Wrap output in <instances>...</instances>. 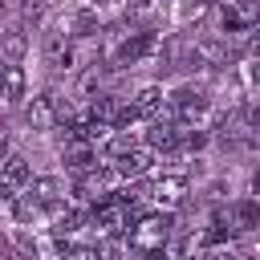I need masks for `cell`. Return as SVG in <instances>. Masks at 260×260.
<instances>
[{"label":"cell","mask_w":260,"mask_h":260,"mask_svg":"<svg viewBox=\"0 0 260 260\" xmlns=\"http://www.w3.org/2000/svg\"><path fill=\"white\" fill-rule=\"evenodd\" d=\"M223 215H228L232 232L248 236V232H256V228H260V199H232V203L223 207Z\"/></svg>","instance_id":"5"},{"label":"cell","mask_w":260,"mask_h":260,"mask_svg":"<svg viewBox=\"0 0 260 260\" xmlns=\"http://www.w3.org/2000/svg\"><path fill=\"white\" fill-rule=\"evenodd\" d=\"M24 195H32L41 207H49V203L65 199V183H61V175H32V183L24 187Z\"/></svg>","instance_id":"8"},{"label":"cell","mask_w":260,"mask_h":260,"mask_svg":"<svg viewBox=\"0 0 260 260\" xmlns=\"http://www.w3.org/2000/svg\"><path fill=\"white\" fill-rule=\"evenodd\" d=\"M150 4H171V0H142V8H150Z\"/></svg>","instance_id":"18"},{"label":"cell","mask_w":260,"mask_h":260,"mask_svg":"<svg viewBox=\"0 0 260 260\" xmlns=\"http://www.w3.org/2000/svg\"><path fill=\"white\" fill-rule=\"evenodd\" d=\"M183 195H187V175H183V171H171V175L146 183V199H150L154 207H167V211H171V207L183 203Z\"/></svg>","instance_id":"3"},{"label":"cell","mask_w":260,"mask_h":260,"mask_svg":"<svg viewBox=\"0 0 260 260\" xmlns=\"http://www.w3.org/2000/svg\"><path fill=\"white\" fill-rule=\"evenodd\" d=\"M158 49H162L158 32H150V28H142V32H130V37L118 45V53H114V69H130V65H142V61L158 57Z\"/></svg>","instance_id":"2"},{"label":"cell","mask_w":260,"mask_h":260,"mask_svg":"<svg viewBox=\"0 0 260 260\" xmlns=\"http://www.w3.org/2000/svg\"><path fill=\"white\" fill-rule=\"evenodd\" d=\"M167 89L162 85H142L138 93H134V110L142 114V118H162V110H167Z\"/></svg>","instance_id":"9"},{"label":"cell","mask_w":260,"mask_h":260,"mask_svg":"<svg viewBox=\"0 0 260 260\" xmlns=\"http://www.w3.org/2000/svg\"><path fill=\"white\" fill-rule=\"evenodd\" d=\"M28 183H32V167L24 162V154H8L4 158V199L12 203Z\"/></svg>","instance_id":"6"},{"label":"cell","mask_w":260,"mask_h":260,"mask_svg":"<svg viewBox=\"0 0 260 260\" xmlns=\"http://www.w3.org/2000/svg\"><path fill=\"white\" fill-rule=\"evenodd\" d=\"M207 260H240V256H236L232 248H211V252H207Z\"/></svg>","instance_id":"16"},{"label":"cell","mask_w":260,"mask_h":260,"mask_svg":"<svg viewBox=\"0 0 260 260\" xmlns=\"http://www.w3.org/2000/svg\"><path fill=\"white\" fill-rule=\"evenodd\" d=\"M24 122H28V130H53V126H61V98L57 93L32 98L28 110H24Z\"/></svg>","instance_id":"4"},{"label":"cell","mask_w":260,"mask_h":260,"mask_svg":"<svg viewBox=\"0 0 260 260\" xmlns=\"http://www.w3.org/2000/svg\"><path fill=\"white\" fill-rule=\"evenodd\" d=\"M65 28H69L73 37H93V32H98V8H93V4H77V8L69 12Z\"/></svg>","instance_id":"12"},{"label":"cell","mask_w":260,"mask_h":260,"mask_svg":"<svg viewBox=\"0 0 260 260\" xmlns=\"http://www.w3.org/2000/svg\"><path fill=\"white\" fill-rule=\"evenodd\" d=\"M65 260H110V256H106V248L89 244V248H69V252H65Z\"/></svg>","instance_id":"14"},{"label":"cell","mask_w":260,"mask_h":260,"mask_svg":"<svg viewBox=\"0 0 260 260\" xmlns=\"http://www.w3.org/2000/svg\"><path fill=\"white\" fill-rule=\"evenodd\" d=\"M24 16H28L32 24H37V20L45 16V0H24Z\"/></svg>","instance_id":"15"},{"label":"cell","mask_w":260,"mask_h":260,"mask_svg":"<svg viewBox=\"0 0 260 260\" xmlns=\"http://www.w3.org/2000/svg\"><path fill=\"white\" fill-rule=\"evenodd\" d=\"M150 162H154V150H150V146H138V150H130V154H122V158L114 162V171H118L122 179H134V175H142V171H150Z\"/></svg>","instance_id":"11"},{"label":"cell","mask_w":260,"mask_h":260,"mask_svg":"<svg viewBox=\"0 0 260 260\" xmlns=\"http://www.w3.org/2000/svg\"><path fill=\"white\" fill-rule=\"evenodd\" d=\"M24 69L20 65H4V106L8 110H16L20 102H24Z\"/></svg>","instance_id":"13"},{"label":"cell","mask_w":260,"mask_h":260,"mask_svg":"<svg viewBox=\"0 0 260 260\" xmlns=\"http://www.w3.org/2000/svg\"><path fill=\"white\" fill-rule=\"evenodd\" d=\"M0 49H4V61H8V65H20L24 53H28V37H24V28H20V24H8L4 37H0Z\"/></svg>","instance_id":"10"},{"label":"cell","mask_w":260,"mask_h":260,"mask_svg":"<svg viewBox=\"0 0 260 260\" xmlns=\"http://www.w3.org/2000/svg\"><path fill=\"white\" fill-rule=\"evenodd\" d=\"M61 162H65L69 171L85 175V171H93V167H98V146H93V142H81V138H73V142H65V150H61Z\"/></svg>","instance_id":"7"},{"label":"cell","mask_w":260,"mask_h":260,"mask_svg":"<svg viewBox=\"0 0 260 260\" xmlns=\"http://www.w3.org/2000/svg\"><path fill=\"white\" fill-rule=\"evenodd\" d=\"M98 4H110V0H98Z\"/></svg>","instance_id":"19"},{"label":"cell","mask_w":260,"mask_h":260,"mask_svg":"<svg viewBox=\"0 0 260 260\" xmlns=\"http://www.w3.org/2000/svg\"><path fill=\"white\" fill-rule=\"evenodd\" d=\"M252 195H260V167H256V175H252Z\"/></svg>","instance_id":"17"},{"label":"cell","mask_w":260,"mask_h":260,"mask_svg":"<svg viewBox=\"0 0 260 260\" xmlns=\"http://www.w3.org/2000/svg\"><path fill=\"white\" fill-rule=\"evenodd\" d=\"M171 232H175L171 211H146V215H138L130 223V232H126L130 256L134 260H162V248L171 244Z\"/></svg>","instance_id":"1"}]
</instances>
